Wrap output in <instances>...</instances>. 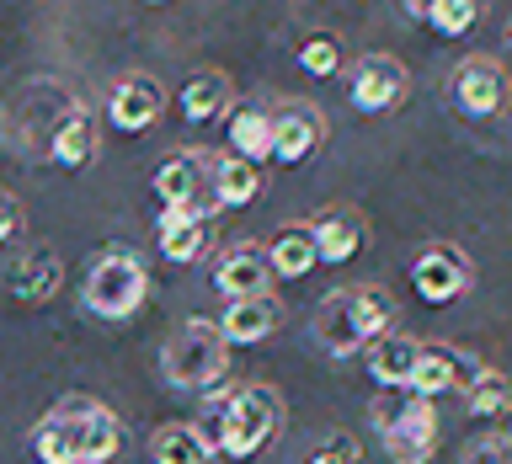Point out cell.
I'll return each mask as SVG.
<instances>
[{"mask_svg":"<svg viewBox=\"0 0 512 464\" xmlns=\"http://www.w3.org/2000/svg\"><path fill=\"white\" fill-rule=\"evenodd\" d=\"M299 70L315 75V80L336 75V70H342V38H331V32H310V38L299 43Z\"/></svg>","mask_w":512,"mask_h":464,"instance_id":"83f0119b","label":"cell"},{"mask_svg":"<svg viewBox=\"0 0 512 464\" xmlns=\"http://www.w3.org/2000/svg\"><path fill=\"white\" fill-rule=\"evenodd\" d=\"M310 464H363V454H358L352 438H331V443H320L310 454Z\"/></svg>","mask_w":512,"mask_h":464,"instance_id":"4dcf8cb0","label":"cell"},{"mask_svg":"<svg viewBox=\"0 0 512 464\" xmlns=\"http://www.w3.org/2000/svg\"><path fill=\"white\" fill-rule=\"evenodd\" d=\"M448 102H454L459 118H496L512 102L507 70L496 59H459L454 75H448Z\"/></svg>","mask_w":512,"mask_h":464,"instance_id":"8992f818","label":"cell"},{"mask_svg":"<svg viewBox=\"0 0 512 464\" xmlns=\"http://www.w3.org/2000/svg\"><path fill=\"white\" fill-rule=\"evenodd\" d=\"M283 427V406L272 384H240V390L219 395V438L214 448L230 459H251L256 448H267Z\"/></svg>","mask_w":512,"mask_h":464,"instance_id":"277c9868","label":"cell"},{"mask_svg":"<svg viewBox=\"0 0 512 464\" xmlns=\"http://www.w3.org/2000/svg\"><path fill=\"white\" fill-rule=\"evenodd\" d=\"M278 320H283L278 294H256V299H230V304H224L219 331H224V342L251 347V342H262V336L278 331Z\"/></svg>","mask_w":512,"mask_h":464,"instance_id":"2e32d148","label":"cell"},{"mask_svg":"<svg viewBox=\"0 0 512 464\" xmlns=\"http://www.w3.org/2000/svg\"><path fill=\"white\" fill-rule=\"evenodd\" d=\"M214 288L224 299H256V294H272V262H267V246H230L214 262Z\"/></svg>","mask_w":512,"mask_h":464,"instance_id":"4fadbf2b","label":"cell"},{"mask_svg":"<svg viewBox=\"0 0 512 464\" xmlns=\"http://www.w3.org/2000/svg\"><path fill=\"white\" fill-rule=\"evenodd\" d=\"M59 283H64V262H59L54 246H32V251H22V256L11 262V294L27 299V304L54 299Z\"/></svg>","mask_w":512,"mask_h":464,"instance_id":"ac0fdd59","label":"cell"},{"mask_svg":"<svg viewBox=\"0 0 512 464\" xmlns=\"http://www.w3.org/2000/svg\"><path fill=\"white\" fill-rule=\"evenodd\" d=\"M160 251L171 262H198L208 251V208H160Z\"/></svg>","mask_w":512,"mask_h":464,"instance_id":"d6986e66","label":"cell"},{"mask_svg":"<svg viewBox=\"0 0 512 464\" xmlns=\"http://www.w3.org/2000/svg\"><path fill=\"white\" fill-rule=\"evenodd\" d=\"M214 454H219L214 438H208L203 427H192V422H166V427H155V438H150L155 464H208Z\"/></svg>","mask_w":512,"mask_h":464,"instance_id":"7402d4cb","label":"cell"},{"mask_svg":"<svg viewBox=\"0 0 512 464\" xmlns=\"http://www.w3.org/2000/svg\"><path fill=\"white\" fill-rule=\"evenodd\" d=\"M310 235H315V256L326 267H342L363 251V214L358 208H326V214L310 219Z\"/></svg>","mask_w":512,"mask_h":464,"instance_id":"5bb4252c","label":"cell"},{"mask_svg":"<svg viewBox=\"0 0 512 464\" xmlns=\"http://www.w3.org/2000/svg\"><path fill=\"white\" fill-rule=\"evenodd\" d=\"M347 96L358 112H395L411 96V75L395 54H363L347 70Z\"/></svg>","mask_w":512,"mask_h":464,"instance_id":"52a82bcc","label":"cell"},{"mask_svg":"<svg viewBox=\"0 0 512 464\" xmlns=\"http://www.w3.org/2000/svg\"><path fill=\"white\" fill-rule=\"evenodd\" d=\"M507 54H512V22H507Z\"/></svg>","mask_w":512,"mask_h":464,"instance_id":"836d02e7","label":"cell"},{"mask_svg":"<svg viewBox=\"0 0 512 464\" xmlns=\"http://www.w3.org/2000/svg\"><path fill=\"white\" fill-rule=\"evenodd\" d=\"M64 416V427H70V438H75V464H102L118 454V443H123V427H118V416H112L102 400H86V395H75V400H64V406H54Z\"/></svg>","mask_w":512,"mask_h":464,"instance_id":"ba28073f","label":"cell"},{"mask_svg":"<svg viewBox=\"0 0 512 464\" xmlns=\"http://www.w3.org/2000/svg\"><path fill=\"white\" fill-rule=\"evenodd\" d=\"M176 107H182L187 123H214V118H224V112L235 107L230 75H224V70H198V75L182 86V96H176Z\"/></svg>","mask_w":512,"mask_h":464,"instance_id":"ffe728a7","label":"cell"},{"mask_svg":"<svg viewBox=\"0 0 512 464\" xmlns=\"http://www.w3.org/2000/svg\"><path fill=\"white\" fill-rule=\"evenodd\" d=\"M416 358H422V342L406 331H384L379 342H368V374L379 390H411Z\"/></svg>","mask_w":512,"mask_h":464,"instance_id":"9a60e30c","label":"cell"},{"mask_svg":"<svg viewBox=\"0 0 512 464\" xmlns=\"http://www.w3.org/2000/svg\"><path fill=\"white\" fill-rule=\"evenodd\" d=\"M208 187H214L219 208H246V203L262 198V166H251V160H240V155H214Z\"/></svg>","mask_w":512,"mask_h":464,"instance_id":"44dd1931","label":"cell"},{"mask_svg":"<svg viewBox=\"0 0 512 464\" xmlns=\"http://www.w3.org/2000/svg\"><path fill=\"white\" fill-rule=\"evenodd\" d=\"M459 464H512V443L507 438H475Z\"/></svg>","mask_w":512,"mask_h":464,"instance_id":"f546056e","label":"cell"},{"mask_svg":"<svg viewBox=\"0 0 512 464\" xmlns=\"http://www.w3.org/2000/svg\"><path fill=\"white\" fill-rule=\"evenodd\" d=\"M32 454L43 464H75V438H70V427H64L59 411H48L43 422L32 427Z\"/></svg>","mask_w":512,"mask_h":464,"instance_id":"4316f807","label":"cell"},{"mask_svg":"<svg viewBox=\"0 0 512 464\" xmlns=\"http://www.w3.org/2000/svg\"><path fill=\"white\" fill-rule=\"evenodd\" d=\"M480 16V0H438V6L427 11V27L438 32V38H459V32H470Z\"/></svg>","mask_w":512,"mask_h":464,"instance_id":"f1b7e54d","label":"cell"},{"mask_svg":"<svg viewBox=\"0 0 512 464\" xmlns=\"http://www.w3.org/2000/svg\"><path fill=\"white\" fill-rule=\"evenodd\" d=\"M464 400H470V416L496 422V416L512 411V379L496 374V368H480V374L470 379V390H464Z\"/></svg>","mask_w":512,"mask_h":464,"instance_id":"484cf974","label":"cell"},{"mask_svg":"<svg viewBox=\"0 0 512 464\" xmlns=\"http://www.w3.org/2000/svg\"><path fill=\"white\" fill-rule=\"evenodd\" d=\"M480 374V363L470 352L448 347V342H422V358H416V379L411 390L416 395H454V390H470V379Z\"/></svg>","mask_w":512,"mask_h":464,"instance_id":"7c38bea8","label":"cell"},{"mask_svg":"<svg viewBox=\"0 0 512 464\" xmlns=\"http://www.w3.org/2000/svg\"><path fill=\"white\" fill-rule=\"evenodd\" d=\"M224 368H230V342H224V331L214 320H187V326H176V336L166 342V352H160V374H166V384H176V390H214L224 379Z\"/></svg>","mask_w":512,"mask_h":464,"instance_id":"5b68a950","label":"cell"},{"mask_svg":"<svg viewBox=\"0 0 512 464\" xmlns=\"http://www.w3.org/2000/svg\"><path fill=\"white\" fill-rule=\"evenodd\" d=\"M230 155L262 166L272 160V112L267 107H230Z\"/></svg>","mask_w":512,"mask_h":464,"instance_id":"603a6c76","label":"cell"},{"mask_svg":"<svg viewBox=\"0 0 512 464\" xmlns=\"http://www.w3.org/2000/svg\"><path fill=\"white\" fill-rule=\"evenodd\" d=\"M267 262H272V278H304V272H315V267H320V256H315V235H310V224L272 235Z\"/></svg>","mask_w":512,"mask_h":464,"instance_id":"d4e9b609","label":"cell"},{"mask_svg":"<svg viewBox=\"0 0 512 464\" xmlns=\"http://www.w3.org/2000/svg\"><path fill=\"white\" fill-rule=\"evenodd\" d=\"M470 256H464L459 246H448V240H438V246H422L411 256V288L422 294L427 304H454L464 288H470Z\"/></svg>","mask_w":512,"mask_h":464,"instance_id":"9c48e42d","label":"cell"},{"mask_svg":"<svg viewBox=\"0 0 512 464\" xmlns=\"http://www.w3.org/2000/svg\"><path fill=\"white\" fill-rule=\"evenodd\" d=\"M48 155H54L59 166H86V160L96 155V118L86 107L64 112V123L48 134Z\"/></svg>","mask_w":512,"mask_h":464,"instance_id":"cb8c5ba5","label":"cell"},{"mask_svg":"<svg viewBox=\"0 0 512 464\" xmlns=\"http://www.w3.org/2000/svg\"><path fill=\"white\" fill-rule=\"evenodd\" d=\"M374 432L390 464H427L438 454V411L416 390H390L374 400Z\"/></svg>","mask_w":512,"mask_h":464,"instance_id":"3957f363","label":"cell"},{"mask_svg":"<svg viewBox=\"0 0 512 464\" xmlns=\"http://www.w3.org/2000/svg\"><path fill=\"white\" fill-rule=\"evenodd\" d=\"M432 6H438V0H406V11L416 16V22H427V11H432Z\"/></svg>","mask_w":512,"mask_h":464,"instance_id":"d6a6232c","label":"cell"},{"mask_svg":"<svg viewBox=\"0 0 512 464\" xmlns=\"http://www.w3.org/2000/svg\"><path fill=\"white\" fill-rule=\"evenodd\" d=\"M150 187H155L160 208H203V160L187 155V150L166 155L155 166V182Z\"/></svg>","mask_w":512,"mask_h":464,"instance_id":"e0dca14e","label":"cell"},{"mask_svg":"<svg viewBox=\"0 0 512 464\" xmlns=\"http://www.w3.org/2000/svg\"><path fill=\"white\" fill-rule=\"evenodd\" d=\"M150 6H160V0H150Z\"/></svg>","mask_w":512,"mask_h":464,"instance_id":"e575fe53","label":"cell"},{"mask_svg":"<svg viewBox=\"0 0 512 464\" xmlns=\"http://www.w3.org/2000/svg\"><path fill=\"white\" fill-rule=\"evenodd\" d=\"M150 299V267L139 251L128 246H107L91 256L86 283H80V310L96 320H128L139 304Z\"/></svg>","mask_w":512,"mask_h":464,"instance_id":"7a4b0ae2","label":"cell"},{"mask_svg":"<svg viewBox=\"0 0 512 464\" xmlns=\"http://www.w3.org/2000/svg\"><path fill=\"white\" fill-rule=\"evenodd\" d=\"M320 139H326V118L310 107V102H288L272 112V160L278 166H304Z\"/></svg>","mask_w":512,"mask_h":464,"instance_id":"8fae6325","label":"cell"},{"mask_svg":"<svg viewBox=\"0 0 512 464\" xmlns=\"http://www.w3.org/2000/svg\"><path fill=\"white\" fill-rule=\"evenodd\" d=\"M27 224V214H22V203L11 198V192H0V246H6V240L16 235Z\"/></svg>","mask_w":512,"mask_h":464,"instance_id":"1f68e13d","label":"cell"},{"mask_svg":"<svg viewBox=\"0 0 512 464\" xmlns=\"http://www.w3.org/2000/svg\"><path fill=\"white\" fill-rule=\"evenodd\" d=\"M160 112H166V91H160V80L144 75V70L123 75L118 86L107 91V118H112V128H123V134H144V128H155Z\"/></svg>","mask_w":512,"mask_h":464,"instance_id":"30bf717a","label":"cell"},{"mask_svg":"<svg viewBox=\"0 0 512 464\" xmlns=\"http://www.w3.org/2000/svg\"><path fill=\"white\" fill-rule=\"evenodd\" d=\"M390 315H395V304H390L384 288L352 283V288H336V294L320 299L310 331H315V342L326 347L331 358H347V352L379 342V336L390 331Z\"/></svg>","mask_w":512,"mask_h":464,"instance_id":"6da1fadb","label":"cell"}]
</instances>
